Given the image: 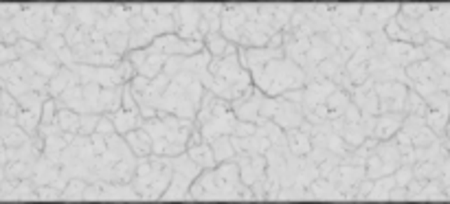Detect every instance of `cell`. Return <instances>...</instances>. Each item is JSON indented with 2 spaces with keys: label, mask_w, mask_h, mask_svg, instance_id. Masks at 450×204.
Segmentation results:
<instances>
[{
  "label": "cell",
  "mask_w": 450,
  "mask_h": 204,
  "mask_svg": "<svg viewBox=\"0 0 450 204\" xmlns=\"http://www.w3.org/2000/svg\"><path fill=\"white\" fill-rule=\"evenodd\" d=\"M218 152H215V156H218V159H228L231 156V150L228 147H224V138H218Z\"/></svg>",
  "instance_id": "cell-2"
},
{
  "label": "cell",
  "mask_w": 450,
  "mask_h": 204,
  "mask_svg": "<svg viewBox=\"0 0 450 204\" xmlns=\"http://www.w3.org/2000/svg\"><path fill=\"white\" fill-rule=\"evenodd\" d=\"M191 159H194V161H207V165H211V152L205 150V147L194 150V152H191Z\"/></svg>",
  "instance_id": "cell-1"
}]
</instances>
